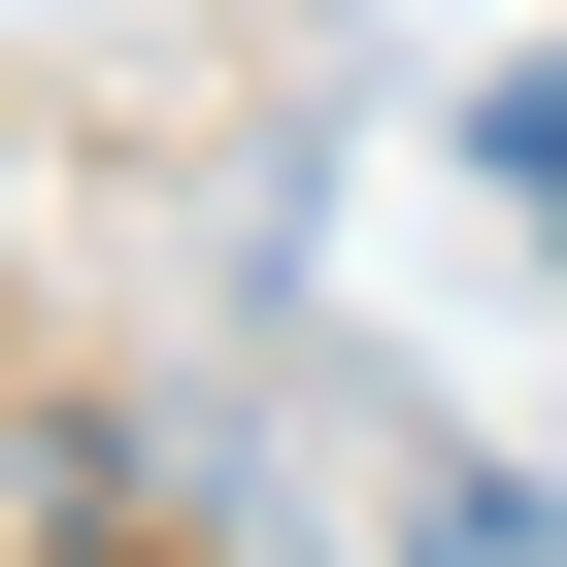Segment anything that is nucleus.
<instances>
[{
  "label": "nucleus",
  "mask_w": 567,
  "mask_h": 567,
  "mask_svg": "<svg viewBox=\"0 0 567 567\" xmlns=\"http://www.w3.org/2000/svg\"><path fill=\"white\" fill-rule=\"evenodd\" d=\"M467 134H501V200H534V234H567V68H501V101H467Z\"/></svg>",
  "instance_id": "obj_2"
},
{
  "label": "nucleus",
  "mask_w": 567,
  "mask_h": 567,
  "mask_svg": "<svg viewBox=\"0 0 567 567\" xmlns=\"http://www.w3.org/2000/svg\"><path fill=\"white\" fill-rule=\"evenodd\" d=\"M368 567H567V501H534V467H467V434H434V467H401V501H368Z\"/></svg>",
  "instance_id": "obj_1"
}]
</instances>
